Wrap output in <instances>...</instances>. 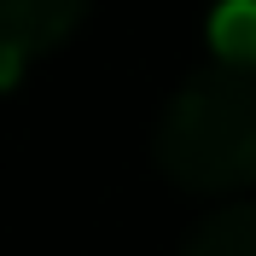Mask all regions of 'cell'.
<instances>
[{"mask_svg": "<svg viewBox=\"0 0 256 256\" xmlns=\"http://www.w3.org/2000/svg\"><path fill=\"white\" fill-rule=\"evenodd\" d=\"M158 163L186 192H239L256 180V70L210 64L175 88L158 122Z\"/></svg>", "mask_w": 256, "mask_h": 256, "instance_id": "obj_1", "label": "cell"}, {"mask_svg": "<svg viewBox=\"0 0 256 256\" xmlns=\"http://www.w3.org/2000/svg\"><path fill=\"white\" fill-rule=\"evenodd\" d=\"M180 256H256V204L216 210V216L186 239Z\"/></svg>", "mask_w": 256, "mask_h": 256, "instance_id": "obj_4", "label": "cell"}, {"mask_svg": "<svg viewBox=\"0 0 256 256\" xmlns=\"http://www.w3.org/2000/svg\"><path fill=\"white\" fill-rule=\"evenodd\" d=\"M88 18V0H0V88L24 76V64L64 47Z\"/></svg>", "mask_w": 256, "mask_h": 256, "instance_id": "obj_2", "label": "cell"}, {"mask_svg": "<svg viewBox=\"0 0 256 256\" xmlns=\"http://www.w3.org/2000/svg\"><path fill=\"white\" fill-rule=\"evenodd\" d=\"M210 52L216 64L256 70V0H222L210 12Z\"/></svg>", "mask_w": 256, "mask_h": 256, "instance_id": "obj_3", "label": "cell"}]
</instances>
